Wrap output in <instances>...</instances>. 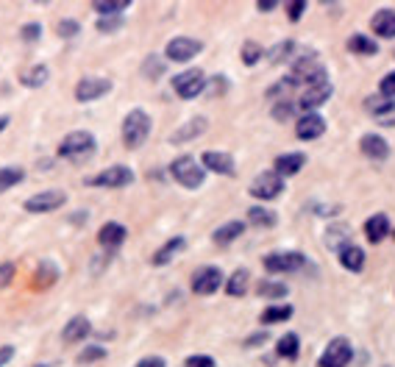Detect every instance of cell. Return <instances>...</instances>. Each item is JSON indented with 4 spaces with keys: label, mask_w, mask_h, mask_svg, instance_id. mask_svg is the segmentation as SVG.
<instances>
[{
    "label": "cell",
    "mask_w": 395,
    "mask_h": 367,
    "mask_svg": "<svg viewBox=\"0 0 395 367\" xmlns=\"http://www.w3.org/2000/svg\"><path fill=\"white\" fill-rule=\"evenodd\" d=\"M150 128H153V123H150L148 111L145 109H131L123 120V145L131 147V150L142 147L150 136Z\"/></svg>",
    "instance_id": "obj_1"
},
{
    "label": "cell",
    "mask_w": 395,
    "mask_h": 367,
    "mask_svg": "<svg viewBox=\"0 0 395 367\" xmlns=\"http://www.w3.org/2000/svg\"><path fill=\"white\" fill-rule=\"evenodd\" d=\"M170 172H173V178L181 184V187H186V190H198V187L204 184V178H207L204 164H198L192 156L175 159V161L170 164Z\"/></svg>",
    "instance_id": "obj_2"
},
{
    "label": "cell",
    "mask_w": 395,
    "mask_h": 367,
    "mask_svg": "<svg viewBox=\"0 0 395 367\" xmlns=\"http://www.w3.org/2000/svg\"><path fill=\"white\" fill-rule=\"evenodd\" d=\"M92 153H95V136L89 131H73L59 145L62 159H84V156H92Z\"/></svg>",
    "instance_id": "obj_3"
},
{
    "label": "cell",
    "mask_w": 395,
    "mask_h": 367,
    "mask_svg": "<svg viewBox=\"0 0 395 367\" xmlns=\"http://www.w3.org/2000/svg\"><path fill=\"white\" fill-rule=\"evenodd\" d=\"M134 181V170L125 167V164H114L98 175H92L87 181V187H106V190H117V187H128V184Z\"/></svg>",
    "instance_id": "obj_4"
},
{
    "label": "cell",
    "mask_w": 395,
    "mask_h": 367,
    "mask_svg": "<svg viewBox=\"0 0 395 367\" xmlns=\"http://www.w3.org/2000/svg\"><path fill=\"white\" fill-rule=\"evenodd\" d=\"M292 78H295V84H298V81H306L309 87L328 84V78H326V67L317 62V56H315V53H306L301 62H295V67H292Z\"/></svg>",
    "instance_id": "obj_5"
},
{
    "label": "cell",
    "mask_w": 395,
    "mask_h": 367,
    "mask_svg": "<svg viewBox=\"0 0 395 367\" xmlns=\"http://www.w3.org/2000/svg\"><path fill=\"white\" fill-rule=\"evenodd\" d=\"M64 204H67V193H64V190H48V193L31 195V198L23 204V209L31 212V215H48V212H56V209L64 206Z\"/></svg>",
    "instance_id": "obj_6"
},
{
    "label": "cell",
    "mask_w": 395,
    "mask_h": 367,
    "mask_svg": "<svg viewBox=\"0 0 395 367\" xmlns=\"http://www.w3.org/2000/svg\"><path fill=\"white\" fill-rule=\"evenodd\" d=\"M204 87H207V78H204L201 70H186V73H181V75L173 78V89H175V95L184 98V100L198 98V95L204 92Z\"/></svg>",
    "instance_id": "obj_7"
},
{
    "label": "cell",
    "mask_w": 395,
    "mask_h": 367,
    "mask_svg": "<svg viewBox=\"0 0 395 367\" xmlns=\"http://www.w3.org/2000/svg\"><path fill=\"white\" fill-rule=\"evenodd\" d=\"M281 193H284V181L276 172H259L254 178V184H251V195L259 198V201H273Z\"/></svg>",
    "instance_id": "obj_8"
},
{
    "label": "cell",
    "mask_w": 395,
    "mask_h": 367,
    "mask_svg": "<svg viewBox=\"0 0 395 367\" xmlns=\"http://www.w3.org/2000/svg\"><path fill=\"white\" fill-rule=\"evenodd\" d=\"M348 361H351V342L345 337H334L320 356V367H345Z\"/></svg>",
    "instance_id": "obj_9"
},
{
    "label": "cell",
    "mask_w": 395,
    "mask_h": 367,
    "mask_svg": "<svg viewBox=\"0 0 395 367\" xmlns=\"http://www.w3.org/2000/svg\"><path fill=\"white\" fill-rule=\"evenodd\" d=\"M223 284V270L220 267H201L192 276V292L195 295H212Z\"/></svg>",
    "instance_id": "obj_10"
},
{
    "label": "cell",
    "mask_w": 395,
    "mask_h": 367,
    "mask_svg": "<svg viewBox=\"0 0 395 367\" xmlns=\"http://www.w3.org/2000/svg\"><path fill=\"white\" fill-rule=\"evenodd\" d=\"M201 42L198 39H189V37H175V39H170L167 42V48H164V56L170 59V62H189L192 56H198L201 53Z\"/></svg>",
    "instance_id": "obj_11"
},
{
    "label": "cell",
    "mask_w": 395,
    "mask_h": 367,
    "mask_svg": "<svg viewBox=\"0 0 395 367\" xmlns=\"http://www.w3.org/2000/svg\"><path fill=\"white\" fill-rule=\"evenodd\" d=\"M365 106H367V111L373 114V120H376L378 125H387V128L395 125V100H392V98H384V95L378 92V95L367 98Z\"/></svg>",
    "instance_id": "obj_12"
},
{
    "label": "cell",
    "mask_w": 395,
    "mask_h": 367,
    "mask_svg": "<svg viewBox=\"0 0 395 367\" xmlns=\"http://www.w3.org/2000/svg\"><path fill=\"white\" fill-rule=\"evenodd\" d=\"M306 256L304 253H270L265 256V267L270 273H298L304 270Z\"/></svg>",
    "instance_id": "obj_13"
},
{
    "label": "cell",
    "mask_w": 395,
    "mask_h": 367,
    "mask_svg": "<svg viewBox=\"0 0 395 367\" xmlns=\"http://www.w3.org/2000/svg\"><path fill=\"white\" fill-rule=\"evenodd\" d=\"M106 92H112V81L109 78H81L78 87H76V100L89 103V100L103 98Z\"/></svg>",
    "instance_id": "obj_14"
},
{
    "label": "cell",
    "mask_w": 395,
    "mask_h": 367,
    "mask_svg": "<svg viewBox=\"0 0 395 367\" xmlns=\"http://www.w3.org/2000/svg\"><path fill=\"white\" fill-rule=\"evenodd\" d=\"M201 164H204V170L218 172V175H231L234 172V159L223 150H207L201 156Z\"/></svg>",
    "instance_id": "obj_15"
},
{
    "label": "cell",
    "mask_w": 395,
    "mask_h": 367,
    "mask_svg": "<svg viewBox=\"0 0 395 367\" xmlns=\"http://www.w3.org/2000/svg\"><path fill=\"white\" fill-rule=\"evenodd\" d=\"M295 131H298V139H306V142H312V139L323 136V131H326V120H323L320 114L309 111V114H304V117L298 120Z\"/></svg>",
    "instance_id": "obj_16"
},
{
    "label": "cell",
    "mask_w": 395,
    "mask_h": 367,
    "mask_svg": "<svg viewBox=\"0 0 395 367\" xmlns=\"http://www.w3.org/2000/svg\"><path fill=\"white\" fill-rule=\"evenodd\" d=\"M370 28H373V34H376V37H381V39H392V37H395V12H392V9H381V12H376V15H373V20H370Z\"/></svg>",
    "instance_id": "obj_17"
},
{
    "label": "cell",
    "mask_w": 395,
    "mask_h": 367,
    "mask_svg": "<svg viewBox=\"0 0 395 367\" xmlns=\"http://www.w3.org/2000/svg\"><path fill=\"white\" fill-rule=\"evenodd\" d=\"M359 147H362V153H365L367 159H376V161H384V159L389 156V145H387V139H384V136H376V134L362 136Z\"/></svg>",
    "instance_id": "obj_18"
},
{
    "label": "cell",
    "mask_w": 395,
    "mask_h": 367,
    "mask_svg": "<svg viewBox=\"0 0 395 367\" xmlns=\"http://www.w3.org/2000/svg\"><path fill=\"white\" fill-rule=\"evenodd\" d=\"M331 98V84H317V87H309L304 95H301V109L309 114L312 109H317L320 103H326Z\"/></svg>",
    "instance_id": "obj_19"
},
{
    "label": "cell",
    "mask_w": 395,
    "mask_h": 367,
    "mask_svg": "<svg viewBox=\"0 0 395 367\" xmlns=\"http://www.w3.org/2000/svg\"><path fill=\"white\" fill-rule=\"evenodd\" d=\"M98 242L103 245V248H120L123 242H125V226H120V223H106L100 231H98Z\"/></svg>",
    "instance_id": "obj_20"
},
{
    "label": "cell",
    "mask_w": 395,
    "mask_h": 367,
    "mask_svg": "<svg viewBox=\"0 0 395 367\" xmlns=\"http://www.w3.org/2000/svg\"><path fill=\"white\" fill-rule=\"evenodd\" d=\"M304 164H306V156H304V153H284V156L276 159V170H273V172L281 175V178H284V175H295Z\"/></svg>",
    "instance_id": "obj_21"
},
{
    "label": "cell",
    "mask_w": 395,
    "mask_h": 367,
    "mask_svg": "<svg viewBox=\"0 0 395 367\" xmlns=\"http://www.w3.org/2000/svg\"><path fill=\"white\" fill-rule=\"evenodd\" d=\"M340 265L351 273H359L362 265H365V251L359 245H342L340 248Z\"/></svg>",
    "instance_id": "obj_22"
},
{
    "label": "cell",
    "mask_w": 395,
    "mask_h": 367,
    "mask_svg": "<svg viewBox=\"0 0 395 367\" xmlns=\"http://www.w3.org/2000/svg\"><path fill=\"white\" fill-rule=\"evenodd\" d=\"M89 331H92V325H89V320L84 317V314H76L67 325H64V331H62V337H64V342H78V339H84V337H89Z\"/></svg>",
    "instance_id": "obj_23"
},
{
    "label": "cell",
    "mask_w": 395,
    "mask_h": 367,
    "mask_svg": "<svg viewBox=\"0 0 395 367\" xmlns=\"http://www.w3.org/2000/svg\"><path fill=\"white\" fill-rule=\"evenodd\" d=\"M387 234H389V220H387V215H373V217H367V223H365V237H367L370 242H381Z\"/></svg>",
    "instance_id": "obj_24"
},
{
    "label": "cell",
    "mask_w": 395,
    "mask_h": 367,
    "mask_svg": "<svg viewBox=\"0 0 395 367\" xmlns=\"http://www.w3.org/2000/svg\"><path fill=\"white\" fill-rule=\"evenodd\" d=\"M204 128H207V120H204V117H195V120L184 123V125L173 134V142H175V145L189 142V139H195V136H201V134H204Z\"/></svg>",
    "instance_id": "obj_25"
},
{
    "label": "cell",
    "mask_w": 395,
    "mask_h": 367,
    "mask_svg": "<svg viewBox=\"0 0 395 367\" xmlns=\"http://www.w3.org/2000/svg\"><path fill=\"white\" fill-rule=\"evenodd\" d=\"M243 231H245V223L231 220V223H226V226H220V229L215 231V242H218V245H229V242H234L237 237H243Z\"/></svg>",
    "instance_id": "obj_26"
},
{
    "label": "cell",
    "mask_w": 395,
    "mask_h": 367,
    "mask_svg": "<svg viewBox=\"0 0 395 367\" xmlns=\"http://www.w3.org/2000/svg\"><path fill=\"white\" fill-rule=\"evenodd\" d=\"M184 245H186V240H184V237L170 240L167 245H161V251H156V253H153V265H167L173 256H178V253L184 251Z\"/></svg>",
    "instance_id": "obj_27"
},
{
    "label": "cell",
    "mask_w": 395,
    "mask_h": 367,
    "mask_svg": "<svg viewBox=\"0 0 395 367\" xmlns=\"http://www.w3.org/2000/svg\"><path fill=\"white\" fill-rule=\"evenodd\" d=\"M26 178V170L23 167H0V193H6L17 184H23Z\"/></svg>",
    "instance_id": "obj_28"
},
{
    "label": "cell",
    "mask_w": 395,
    "mask_h": 367,
    "mask_svg": "<svg viewBox=\"0 0 395 367\" xmlns=\"http://www.w3.org/2000/svg\"><path fill=\"white\" fill-rule=\"evenodd\" d=\"M20 81H23V87H42L45 81H48V67L45 64H37V67H28L23 75H20Z\"/></svg>",
    "instance_id": "obj_29"
},
{
    "label": "cell",
    "mask_w": 395,
    "mask_h": 367,
    "mask_svg": "<svg viewBox=\"0 0 395 367\" xmlns=\"http://www.w3.org/2000/svg\"><path fill=\"white\" fill-rule=\"evenodd\" d=\"M248 220H251L254 226L270 229V226H276V212H270V209H265V206H254V209L248 212Z\"/></svg>",
    "instance_id": "obj_30"
},
{
    "label": "cell",
    "mask_w": 395,
    "mask_h": 367,
    "mask_svg": "<svg viewBox=\"0 0 395 367\" xmlns=\"http://www.w3.org/2000/svg\"><path fill=\"white\" fill-rule=\"evenodd\" d=\"M245 287H248V270H245V267H240V270L226 281V292L237 298V295H245Z\"/></svg>",
    "instance_id": "obj_31"
},
{
    "label": "cell",
    "mask_w": 395,
    "mask_h": 367,
    "mask_svg": "<svg viewBox=\"0 0 395 367\" xmlns=\"http://www.w3.org/2000/svg\"><path fill=\"white\" fill-rule=\"evenodd\" d=\"M276 350H279L281 359H295L298 356V334H284L276 342Z\"/></svg>",
    "instance_id": "obj_32"
},
{
    "label": "cell",
    "mask_w": 395,
    "mask_h": 367,
    "mask_svg": "<svg viewBox=\"0 0 395 367\" xmlns=\"http://www.w3.org/2000/svg\"><path fill=\"white\" fill-rule=\"evenodd\" d=\"M348 48L353 51V53H365V56H373L378 48H376V42L373 39H367V37H362V34H353L351 39H348Z\"/></svg>",
    "instance_id": "obj_33"
},
{
    "label": "cell",
    "mask_w": 395,
    "mask_h": 367,
    "mask_svg": "<svg viewBox=\"0 0 395 367\" xmlns=\"http://www.w3.org/2000/svg\"><path fill=\"white\" fill-rule=\"evenodd\" d=\"M290 317H292V306H270V309H265L262 323L273 325V323H281V320H290Z\"/></svg>",
    "instance_id": "obj_34"
},
{
    "label": "cell",
    "mask_w": 395,
    "mask_h": 367,
    "mask_svg": "<svg viewBox=\"0 0 395 367\" xmlns=\"http://www.w3.org/2000/svg\"><path fill=\"white\" fill-rule=\"evenodd\" d=\"M128 9V0H106V3H103V0H100V3H95V12L98 15H120V12H125Z\"/></svg>",
    "instance_id": "obj_35"
},
{
    "label": "cell",
    "mask_w": 395,
    "mask_h": 367,
    "mask_svg": "<svg viewBox=\"0 0 395 367\" xmlns=\"http://www.w3.org/2000/svg\"><path fill=\"white\" fill-rule=\"evenodd\" d=\"M292 51H295V42H292V39H284L281 45H276V51H270V62L279 64V62H284Z\"/></svg>",
    "instance_id": "obj_36"
},
{
    "label": "cell",
    "mask_w": 395,
    "mask_h": 367,
    "mask_svg": "<svg viewBox=\"0 0 395 367\" xmlns=\"http://www.w3.org/2000/svg\"><path fill=\"white\" fill-rule=\"evenodd\" d=\"M259 295H267V298H284V295H287V287H284V284L259 281Z\"/></svg>",
    "instance_id": "obj_37"
},
{
    "label": "cell",
    "mask_w": 395,
    "mask_h": 367,
    "mask_svg": "<svg viewBox=\"0 0 395 367\" xmlns=\"http://www.w3.org/2000/svg\"><path fill=\"white\" fill-rule=\"evenodd\" d=\"M259 59H262V48L256 42H245L243 45V62L245 64H256Z\"/></svg>",
    "instance_id": "obj_38"
},
{
    "label": "cell",
    "mask_w": 395,
    "mask_h": 367,
    "mask_svg": "<svg viewBox=\"0 0 395 367\" xmlns=\"http://www.w3.org/2000/svg\"><path fill=\"white\" fill-rule=\"evenodd\" d=\"M81 31V26L76 23V20H62L59 26H56V34L59 37H64V39H70V37H76Z\"/></svg>",
    "instance_id": "obj_39"
},
{
    "label": "cell",
    "mask_w": 395,
    "mask_h": 367,
    "mask_svg": "<svg viewBox=\"0 0 395 367\" xmlns=\"http://www.w3.org/2000/svg\"><path fill=\"white\" fill-rule=\"evenodd\" d=\"M20 37H23L26 42H37V39L42 37V26H40V23H28V26H23Z\"/></svg>",
    "instance_id": "obj_40"
},
{
    "label": "cell",
    "mask_w": 395,
    "mask_h": 367,
    "mask_svg": "<svg viewBox=\"0 0 395 367\" xmlns=\"http://www.w3.org/2000/svg\"><path fill=\"white\" fill-rule=\"evenodd\" d=\"M186 367H215V359L207 356V353H198V356L186 359Z\"/></svg>",
    "instance_id": "obj_41"
},
{
    "label": "cell",
    "mask_w": 395,
    "mask_h": 367,
    "mask_svg": "<svg viewBox=\"0 0 395 367\" xmlns=\"http://www.w3.org/2000/svg\"><path fill=\"white\" fill-rule=\"evenodd\" d=\"M292 87H295V78L290 75V78H281L279 84H273L267 95H270V98H276V95H284V92H287V89H292Z\"/></svg>",
    "instance_id": "obj_42"
},
{
    "label": "cell",
    "mask_w": 395,
    "mask_h": 367,
    "mask_svg": "<svg viewBox=\"0 0 395 367\" xmlns=\"http://www.w3.org/2000/svg\"><path fill=\"white\" fill-rule=\"evenodd\" d=\"M378 89H381V95H384V98H395V73L384 75V78H381V84H378Z\"/></svg>",
    "instance_id": "obj_43"
},
{
    "label": "cell",
    "mask_w": 395,
    "mask_h": 367,
    "mask_svg": "<svg viewBox=\"0 0 395 367\" xmlns=\"http://www.w3.org/2000/svg\"><path fill=\"white\" fill-rule=\"evenodd\" d=\"M56 276H59V270H56L51 262H45V265H42V276L37 278V284H51Z\"/></svg>",
    "instance_id": "obj_44"
},
{
    "label": "cell",
    "mask_w": 395,
    "mask_h": 367,
    "mask_svg": "<svg viewBox=\"0 0 395 367\" xmlns=\"http://www.w3.org/2000/svg\"><path fill=\"white\" fill-rule=\"evenodd\" d=\"M103 356H106L103 348H87V350H81L78 361H98V359H103Z\"/></svg>",
    "instance_id": "obj_45"
},
{
    "label": "cell",
    "mask_w": 395,
    "mask_h": 367,
    "mask_svg": "<svg viewBox=\"0 0 395 367\" xmlns=\"http://www.w3.org/2000/svg\"><path fill=\"white\" fill-rule=\"evenodd\" d=\"M12 276H15V265H12V262L0 265V287H6V284L12 281Z\"/></svg>",
    "instance_id": "obj_46"
},
{
    "label": "cell",
    "mask_w": 395,
    "mask_h": 367,
    "mask_svg": "<svg viewBox=\"0 0 395 367\" xmlns=\"http://www.w3.org/2000/svg\"><path fill=\"white\" fill-rule=\"evenodd\" d=\"M98 28H100V31H117V28H120V17H103V20L98 23Z\"/></svg>",
    "instance_id": "obj_47"
},
{
    "label": "cell",
    "mask_w": 395,
    "mask_h": 367,
    "mask_svg": "<svg viewBox=\"0 0 395 367\" xmlns=\"http://www.w3.org/2000/svg\"><path fill=\"white\" fill-rule=\"evenodd\" d=\"M137 367H164V359H161V356H148V359H142Z\"/></svg>",
    "instance_id": "obj_48"
},
{
    "label": "cell",
    "mask_w": 395,
    "mask_h": 367,
    "mask_svg": "<svg viewBox=\"0 0 395 367\" xmlns=\"http://www.w3.org/2000/svg\"><path fill=\"white\" fill-rule=\"evenodd\" d=\"M12 356H15V348H12V345L0 348V367H6V364L12 361Z\"/></svg>",
    "instance_id": "obj_49"
},
{
    "label": "cell",
    "mask_w": 395,
    "mask_h": 367,
    "mask_svg": "<svg viewBox=\"0 0 395 367\" xmlns=\"http://www.w3.org/2000/svg\"><path fill=\"white\" fill-rule=\"evenodd\" d=\"M290 111H292V106H290V103H284V106H276V109H273V117H276V120H287V117H290Z\"/></svg>",
    "instance_id": "obj_50"
},
{
    "label": "cell",
    "mask_w": 395,
    "mask_h": 367,
    "mask_svg": "<svg viewBox=\"0 0 395 367\" xmlns=\"http://www.w3.org/2000/svg\"><path fill=\"white\" fill-rule=\"evenodd\" d=\"M304 9H306V3H301V0H295V3L290 6V20H298V17L304 15Z\"/></svg>",
    "instance_id": "obj_51"
},
{
    "label": "cell",
    "mask_w": 395,
    "mask_h": 367,
    "mask_svg": "<svg viewBox=\"0 0 395 367\" xmlns=\"http://www.w3.org/2000/svg\"><path fill=\"white\" fill-rule=\"evenodd\" d=\"M259 9H262V12H273V9H276V0H262Z\"/></svg>",
    "instance_id": "obj_52"
},
{
    "label": "cell",
    "mask_w": 395,
    "mask_h": 367,
    "mask_svg": "<svg viewBox=\"0 0 395 367\" xmlns=\"http://www.w3.org/2000/svg\"><path fill=\"white\" fill-rule=\"evenodd\" d=\"M6 125H9V117H6V114H0V134H3Z\"/></svg>",
    "instance_id": "obj_53"
},
{
    "label": "cell",
    "mask_w": 395,
    "mask_h": 367,
    "mask_svg": "<svg viewBox=\"0 0 395 367\" xmlns=\"http://www.w3.org/2000/svg\"><path fill=\"white\" fill-rule=\"evenodd\" d=\"M31 367H48V364H31Z\"/></svg>",
    "instance_id": "obj_54"
}]
</instances>
